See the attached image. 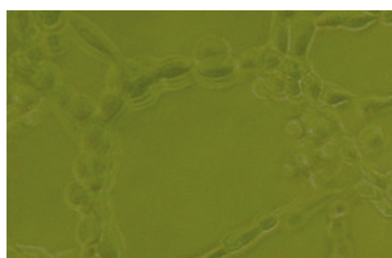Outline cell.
Here are the masks:
<instances>
[{"label":"cell","mask_w":392,"mask_h":258,"mask_svg":"<svg viewBox=\"0 0 392 258\" xmlns=\"http://www.w3.org/2000/svg\"><path fill=\"white\" fill-rule=\"evenodd\" d=\"M76 28H77L78 33L79 34V36L82 37L87 43L92 45V47L97 49L98 51L107 53L108 55H111L110 49L108 48V46L102 41L100 36L98 34L94 33L92 29H89L88 27H85V26L79 25V26H76Z\"/></svg>","instance_id":"obj_1"},{"label":"cell","mask_w":392,"mask_h":258,"mask_svg":"<svg viewBox=\"0 0 392 258\" xmlns=\"http://www.w3.org/2000/svg\"><path fill=\"white\" fill-rule=\"evenodd\" d=\"M260 230H261V227H260V228H256V229H254L253 231L243 235V236L239 239L238 241H237L236 244H235V246L233 247L232 250L238 249L239 247H241V246H243V245H246V244H247L249 242H251L253 239L256 238L257 235H259Z\"/></svg>","instance_id":"obj_2"},{"label":"cell","mask_w":392,"mask_h":258,"mask_svg":"<svg viewBox=\"0 0 392 258\" xmlns=\"http://www.w3.org/2000/svg\"><path fill=\"white\" fill-rule=\"evenodd\" d=\"M276 224H277L276 220L270 218V219L262 222V224L261 225V229H262V230H269L272 227H275Z\"/></svg>","instance_id":"obj_3"}]
</instances>
